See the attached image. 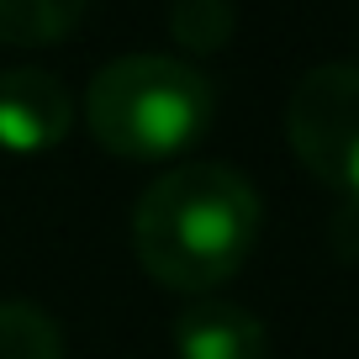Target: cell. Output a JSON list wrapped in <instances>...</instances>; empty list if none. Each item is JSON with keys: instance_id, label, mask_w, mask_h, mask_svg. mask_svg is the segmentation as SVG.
Segmentation results:
<instances>
[{"instance_id": "obj_9", "label": "cell", "mask_w": 359, "mask_h": 359, "mask_svg": "<svg viewBox=\"0 0 359 359\" xmlns=\"http://www.w3.org/2000/svg\"><path fill=\"white\" fill-rule=\"evenodd\" d=\"M333 243H338V254H344V259H354V264H359V206H344V212H338Z\"/></svg>"}, {"instance_id": "obj_6", "label": "cell", "mask_w": 359, "mask_h": 359, "mask_svg": "<svg viewBox=\"0 0 359 359\" xmlns=\"http://www.w3.org/2000/svg\"><path fill=\"white\" fill-rule=\"evenodd\" d=\"M90 0H0V43L48 48L85 22Z\"/></svg>"}, {"instance_id": "obj_2", "label": "cell", "mask_w": 359, "mask_h": 359, "mask_svg": "<svg viewBox=\"0 0 359 359\" xmlns=\"http://www.w3.org/2000/svg\"><path fill=\"white\" fill-rule=\"evenodd\" d=\"M212 79L185 58L127 53L111 58L85 90V127L111 158L164 164L201 143L212 127Z\"/></svg>"}, {"instance_id": "obj_4", "label": "cell", "mask_w": 359, "mask_h": 359, "mask_svg": "<svg viewBox=\"0 0 359 359\" xmlns=\"http://www.w3.org/2000/svg\"><path fill=\"white\" fill-rule=\"evenodd\" d=\"M74 101L48 69H6L0 74V148L6 154H48L69 137Z\"/></svg>"}, {"instance_id": "obj_5", "label": "cell", "mask_w": 359, "mask_h": 359, "mask_svg": "<svg viewBox=\"0 0 359 359\" xmlns=\"http://www.w3.org/2000/svg\"><path fill=\"white\" fill-rule=\"evenodd\" d=\"M180 359H269V333L238 302H196L175 317Z\"/></svg>"}, {"instance_id": "obj_3", "label": "cell", "mask_w": 359, "mask_h": 359, "mask_svg": "<svg viewBox=\"0 0 359 359\" xmlns=\"http://www.w3.org/2000/svg\"><path fill=\"white\" fill-rule=\"evenodd\" d=\"M285 137L312 180L359 206V64H317L285 101Z\"/></svg>"}, {"instance_id": "obj_8", "label": "cell", "mask_w": 359, "mask_h": 359, "mask_svg": "<svg viewBox=\"0 0 359 359\" xmlns=\"http://www.w3.org/2000/svg\"><path fill=\"white\" fill-rule=\"evenodd\" d=\"M169 32L185 48H222L233 37V6L227 0H175L169 11Z\"/></svg>"}, {"instance_id": "obj_1", "label": "cell", "mask_w": 359, "mask_h": 359, "mask_svg": "<svg viewBox=\"0 0 359 359\" xmlns=\"http://www.w3.org/2000/svg\"><path fill=\"white\" fill-rule=\"evenodd\" d=\"M259 191L233 164H175L137 196V264L180 296L217 291L259 243Z\"/></svg>"}, {"instance_id": "obj_7", "label": "cell", "mask_w": 359, "mask_h": 359, "mask_svg": "<svg viewBox=\"0 0 359 359\" xmlns=\"http://www.w3.org/2000/svg\"><path fill=\"white\" fill-rule=\"evenodd\" d=\"M0 359H64V333L43 306L0 302Z\"/></svg>"}]
</instances>
